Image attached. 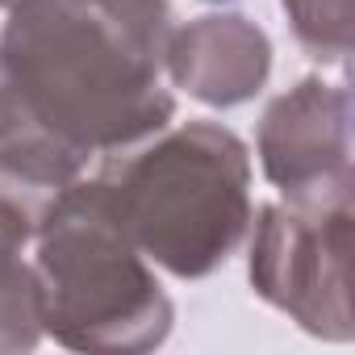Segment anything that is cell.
I'll list each match as a JSON object with an SVG mask.
<instances>
[{
    "label": "cell",
    "mask_w": 355,
    "mask_h": 355,
    "mask_svg": "<svg viewBox=\"0 0 355 355\" xmlns=\"http://www.w3.org/2000/svg\"><path fill=\"white\" fill-rule=\"evenodd\" d=\"M351 222L355 180L263 205L251 239V288L301 330L330 343H347L355 334Z\"/></svg>",
    "instance_id": "4"
},
{
    "label": "cell",
    "mask_w": 355,
    "mask_h": 355,
    "mask_svg": "<svg viewBox=\"0 0 355 355\" xmlns=\"http://www.w3.org/2000/svg\"><path fill=\"white\" fill-rule=\"evenodd\" d=\"M38 214L0 193V351H34L42 343L38 276L26 259Z\"/></svg>",
    "instance_id": "7"
},
{
    "label": "cell",
    "mask_w": 355,
    "mask_h": 355,
    "mask_svg": "<svg viewBox=\"0 0 355 355\" xmlns=\"http://www.w3.org/2000/svg\"><path fill=\"white\" fill-rule=\"evenodd\" d=\"M163 71L175 88L214 109L247 105L272 76V38L251 17L222 9L171 26Z\"/></svg>",
    "instance_id": "6"
},
{
    "label": "cell",
    "mask_w": 355,
    "mask_h": 355,
    "mask_svg": "<svg viewBox=\"0 0 355 355\" xmlns=\"http://www.w3.org/2000/svg\"><path fill=\"white\" fill-rule=\"evenodd\" d=\"M96 180L130 243L180 280L214 276L255 218L247 142L222 121L163 125L105 155Z\"/></svg>",
    "instance_id": "2"
},
{
    "label": "cell",
    "mask_w": 355,
    "mask_h": 355,
    "mask_svg": "<svg viewBox=\"0 0 355 355\" xmlns=\"http://www.w3.org/2000/svg\"><path fill=\"white\" fill-rule=\"evenodd\" d=\"M13 5H21V0H0V9H5V13H9Z\"/></svg>",
    "instance_id": "9"
},
{
    "label": "cell",
    "mask_w": 355,
    "mask_h": 355,
    "mask_svg": "<svg viewBox=\"0 0 355 355\" xmlns=\"http://www.w3.org/2000/svg\"><path fill=\"white\" fill-rule=\"evenodd\" d=\"M171 0H21L0 30V155L88 171L171 125Z\"/></svg>",
    "instance_id": "1"
},
{
    "label": "cell",
    "mask_w": 355,
    "mask_h": 355,
    "mask_svg": "<svg viewBox=\"0 0 355 355\" xmlns=\"http://www.w3.org/2000/svg\"><path fill=\"white\" fill-rule=\"evenodd\" d=\"M30 247L42 334L55 343L92 355H142L171 334L175 305L113 218L96 175H80L42 209Z\"/></svg>",
    "instance_id": "3"
},
{
    "label": "cell",
    "mask_w": 355,
    "mask_h": 355,
    "mask_svg": "<svg viewBox=\"0 0 355 355\" xmlns=\"http://www.w3.org/2000/svg\"><path fill=\"white\" fill-rule=\"evenodd\" d=\"M263 175L284 193H322L355 180L351 171V92L322 76L280 92L259 121Z\"/></svg>",
    "instance_id": "5"
},
{
    "label": "cell",
    "mask_w": 355,
    "mask_h": 355,
    "mask_svg": "<svg viewBox=\"0 0 355 355\" xmlns=\"http://www.w3.org/2000/svg\"><path fill=\"white\" fill-rule=\"evenodd\" d=\"M301 51L313 63L343 67L351 55V0H280Z\"/></svg>",
    "instance_id": "8"
}]
</instances>
